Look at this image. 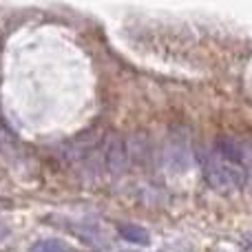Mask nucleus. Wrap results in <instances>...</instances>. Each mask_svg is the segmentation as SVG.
Here are the masks:
<instances>
[{
  "label": "nucleus",
  "mask_w": 252,
  "mask_h": 252,
  "mask_svg": "<svg viewBox=\"0 0 252 252\" xmlns=\"http://www.w3.org/2000/svg\"><path fill=\"white\" fill-rule=\"evenodd\" d=\"M201 170L208 186L217 192H232L250 182L241 159L239 139L221 137L201 155Z\"/></svg>",
  "instance_id": "1"
},
{
  "label": "nucleus",
  "mask_w": 252,
  "mask_h": 252,
  "mask_svg": "<svg viewBox=\"0 0 252 252\" xmlns=\"http://www.w3.org/2000/svg\"><path fill=\"white\" fill-rule=\"evenodd\" d=\"M118 230H120V235H122L126 241H130V244H139V246L148 244V232L144 230V228L135 226V223H122Z\"/></svg>",
  "instance_id": "2"
},
{
  "label": "nucleus",
  "mask_w": 252,
  "mask_h": 252,
  "mask_svg": "<svg viewBox=\"0 0 252 252\" xmlns=\"http://www.w3.org/2000/svg\"><path fill=\"white\" fill-rule=\"evenodd\" d=\"M244 241H246V246H248V248L252 250V235H246V239H244Z\"/></svg>",
  "instance_id": "4"
},
{
  "label": "nucleus",
  "mask_w": 252,
  "mask_h": 252,
  "mask_svg": "<svg viewBox=\"0 0 252 252\" xmlns=\"http://www.w3.org/2000/svg\"><path fill=\"white\" fill-rule=\"evenodd\" d=\"M29 252H69V248L58 239H42V241H35L29 248Z\"/></svg>",
  "instance_id": "3"
}]
</instances>
